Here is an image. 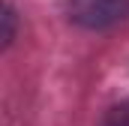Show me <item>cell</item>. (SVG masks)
<instances>
[{"label":"cell","instance_id":"cell-1","mask_svg":"<svg viewBox=\"0 0 129 126\" xmlns=\"http://www.w3.org/2000/svg\"><path fill=\"white\" fill-rule=\"evenodd\" d=\"M66 15L84 30H111L129 21V0H69Z\"/></svg>","mask_w":129,"mask_h":126},{"label":"cell","instance_id":"cell-2","mask_svg":"<svg viewBox=\"0 0 129 126\" xmlns=\"http://www.w3.org/2000/svg\"><path fill=\"white\" fill-rule=\"evenodd\" d=\"M99 126H129V99L117 102V105H111V108L102 114Z\"/></svg>","mask_w":129,"mask_h":126},{"label":"cell","instance_id":"cell-3","mask_svg":"<svg viewBox=\"0 0 129 126\" xmlns=\"http://www.w3.org/2000/svg\"><path fill=\"white\" fill-rule=\"evenodd\" d=\"M3 21H6V33H3V45H9V42L15 39V12H12V9H6V12H3Z\"/></svg>","mask_w":129,"mask_h":126}]
</instances>
